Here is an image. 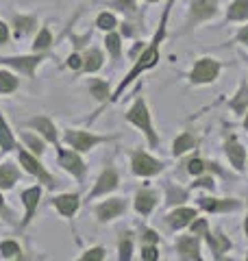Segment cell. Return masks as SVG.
<instances>
[{
    "instance_id": "6da1fadb",
    "label": "cell",
    "mask_w": 248,
    "mask_h": 261,
    "mask_svg": "<svg viewBox=\"0 0 248 261\" xmlns=\"http://www.w3.org/2000/svg\"><path fill=\"white\" fill-rule=\"evenodd\" d=\"M175 5L170 0L168 3V7H165V11H163V18H161V24H159V31H157V35H155V39L151 44H148V48L146 50L139 55V59H137V63L133 65V68H131V72L127 74V79L122 81V83L118 85V89H115V94L111 96V100H118V96L124 92V89H127L131 83H133V81L142 74V72H146V70H151V68H155L157 65V61H159V44L163 42V37H165V20H168V13H170V7Z\"/></svg>"
},
{
    "instance_id": "7a4b0ae2",
    "label": "cell",
    "mask_w": 248,
    "mask_h": 261,
    "mask_svg": "<svg viewBox=\"0 0 248 261\" xmlns=\"http://www.w3.org/2000/svg\"><path fill=\"white\" fill-rule=\"evenodd\" d=\"M127 120L131 122V124H135V126L148 137V144H151V146L159 144V140H157V133H155V128H153L151 113H148V107H146L144 98H137V100H135V105H133V107L129 109V113H127Z\"/></svg>"
},
{
    "instance_id": "3957f363",
    "label": "cell",
    "mask_w": 248,
    "mask_h": 261,
    "mask_svg": "<svg viewBox=\"0 0 248 261\" xmlns=\"http://www.w3.org/2000/svg\"><path fill=\"white\" fill-rule=\"evenodd\" d=\"M222 70V65L216 61V59H209V57H205V59H198L192 74H189V81H192L194 85H207V83H213V81L218 79Z\"/></svg>"
},
{
    "instance_id": "277c9868",
    "label": "cell",
    "mask_w": 248,
    "mask_h": 261,
    "mask_svg": "<svg viewBox=\"0 0 248 261\" xmlns=\"http://www.w3.org/2000/svg\"><path fill=\"white\" fill-rule=\"evenodd\" d=\"M218 11V0H192V7H189V29L196 27L198 22L211 20Z\"/></svg>"
},
{
    "instance_id": "5b68a950",
    "label": "cell",
    "mask_w": 248,
    "mask_h": 261,
    "mask_svg": "<svg viewBox=\"0 0 248 261\" xmlns=\"http://www.w3.org/2000/svg\"><path fill=\"white\" fill-rule=\"evenodd\" d=\"M107 140H109V137H98L92 133H85V130H68V133H65V142H68L72 148H77L79 152H85L89 148H94L96 144H103Z\"/></svg>"
},
{
    "instance_id": "8992f818",
    "label": "cell",
    "mask_w": 248,
    "mask_h": 261,
    "mask_svg": "<svg viewBox=\"0 0 248 261\" xmlns=\"http://www.w3.org/2000/svg\"><path fill=\"white\" fill-rule=\"evenodd\" d=\"M163 170V163L153 159L151 154H146L142 150L133 152V172L139 174V176H153L157 172H161Z\"/></svg>"
},
{
    "instance_id": "52a82bcc",
    "label": "cell",
    "mask_w": 248,
    "mask_h": 261,
    "mask_svg": "<svg viewBox=\"0 0 248 261\" xmlns=\"http://www.w3.org/2000/svg\"><path fill=\"white\" fill-rule=\"evenodd\" d=\"M20 163L24 166V170H29V172H31V174H35L41 183H46L48 190H53V187L57 185V183H55V178L44 170V166H41V163H39L35 157H31L29 152H24V150L20 152Z\"/></svg>"
},
{
    "instance_id": "ba28073f",
    "label": "cell",
    "mask_w": 248,
    "mask_h": 261,
    "mask_svg": "<svg viewBox=\"0 0 248 261\" xmlns=\"http://www.w3.org/2000/svg\"><path fill=\"white\" fill-rule=\"evenodd\" d=\"M57 154H59V163L68 170L70 174H74L77 178H83V174H85V166H83V159L77 154V150L57 148Z\"/></svg>"
},
{
    "instance_id": "9c48e42d",
    "label": "cell",
    "mask_w": 248,
    "mask_h": 261,
    "mask_svg": "<svg viewBox=\"0 0 248 261\" xmlns=\"http://www.w3.org/2000/svg\"><path fill=\"white\" fill-rule=\"evenodd\" d=\"M3 63L11 65V68H15L18 72H22V74H27L29 79H33V72H35L37 63L44 61V55H33V57H9V59H0Z\"/></svg>"
},
{
    "instance_id": "30bf717a",
    "label": "cell",
    "mask_w": 248,
    "mask_h": 261,
    "mask_svg": "<svg viewBox=\"0 0 248 261\" xmlns=\"http://www.w3.org/2000/svg\"><path fill=\"white\" fill-rule=\"evenodd\" d=\"M225 150H227V157L231 161V166L242 172V170L246 168V150H244V146L239 144L235 137H229L227 144H225Z\"/></svg>"
},
{
    "instance_id": "8fae6325",
    "label": "cell",
    "mask_w": 248,
    "mask_h": 261,
    "mask_svg": "<svg viewBox=\"0 0 248 261\" xmlns=\"http://www.w3.org/2000/svg\"><path fill=\"white\" fill-rule=\"evenodd\" d=\"M177 250H179V257L181 259H192L198 261L201 259V242H198V235H189V238H181L177 244Z\"/></svg>"
},
{
    "instance_id": "7c38bea8",
    "label": "cell",
    "mask_w": 248,
    "mask_h": 261,
    "mask_svg": "<svg viewBox=\"0 0 248 261\" xmlns=\"http://www.w3.org/2000/svg\"><path fill=\"white\" fill-rule=\"evenodd\" d=\"M118 172H115L113 168H107L105 172L101 174V178H98V183L94 185V190L89 192V198H96V196H101V194H107V192H111L118 187Z\"/></svg>"
},
{
    "instance_id": "4fadbf2b",
    "label": "cell",
    "mask_w": 248,
    "mask_h": 261,
    "mask_svg": "<svg viewBox=\"0 0 248 261\" xmlns=\"http://www.w3.org/2000/svg\"><path fill=\"white\" fill-rule=\"evenodd\" d=\"M124 207H127V202H124L122 198L107 200V202H103V205L96 207V216H98V220H101V222H109V220L118 218V216L122 214Z\"/></svg>"
},
{
    "instance_id": "5bb4252c",
    "label": "cell",
    "mask_w": 248,
    "mask_h": 261,
    "mask_svg": "<svg viewBox=\"0 0 248 261\" xmlns=\"http://www.w3.org/2000/svg\"><path fill=\"white\" fill-rule=\"evenodd\" d=\"M41 198V190L39 187H31V190L22 192V202L24 207H27V214H24V220H22V226H27L31 220H33V214H35V207Z\"/></svg>"
},
{
    "instance_id": "9a60e30c",
    "label": "cell",
    "mask_w": 248,
    "mask_h": 261,
    "mask_svg": "<svg viewBox=\"0 0 248 261\" xmlns=\"http://www.w3.org/2000/svg\"><path fill=\"white\" fill-rule=\"evenodd\" d=\"M53 205L59 209V214H63L65 218H72L79 209V196L77 194H63V196H57L53 200Z\"/></svg>"
},
{
    "instance_id": "2e32d148",
    "label": "cell",
    "mask_w": 248,
    "mask_h": 261,
    "mask_svg": "<svg viewBox=\"0 0 248 261\" xmlns=\"http://www.w3.org/2000/svg\"><path fill=\"white\" fill-rule=\"evenodd\" d=\"M194 218H196V209H192V207H181V209L172 211V214L168 216V224H170V228H183L187 224H192Z\"/></svg>"
},
{
    "instance_id": "e0dca14e",
    "label": "cell",
    "mask_w": 248,
    "mask_h": 261,
    "mask_svg": "<svg viewBox=\"0 0 248 261\" xmlns=\"http://www.w3.org/2000/svg\"><path fill=\"white\" fill-rule=\"evenodd\" d=\"M29 126H33V128H37L41 135L46 137L48 142H53L55 146H59V140H57V130H55V126H53V122L48 120V118H33L31 122H29Z\"/></svg>"
},
{
    "instance_id": "ac0fdd59",
    "label": "cell",
    "mask_w": 248,
    "mask_h": 261,
    "mask_svg": "<svg viewBox=\"0 0 248 261\" xmlns=\"http://www.w3.org/2000/svg\"><path fill=\"white\" fill-rule=\"evenodd\" d=\"M155 205H157V194L155 192H148V190L137 192V196H135V209L142 216L151 214V211L155 209Z\"/></svg>"
},
{
    "instance_id": "d6986e66",
    "label": "cell",
    "mask_w": 248,
    "mask_h": 261,
    "mask_svg": "<svg viewBox=\"0 0 248 261\" xmlns=\"http://www.w3.org/2000/svg\"><path fill=\"white\" fill-rule=\"evenodd\" d=\"M198 205L205 211H233L239 202L237 200H218V198H198Z\"/></svg>"
},
{
    "instance_id": "ffe728a7",
    "label": "cell",
    "mask_w": 248,
    "mask_h": 261,
    "mask_svg": "<svg viewBox=\"0 0 248 261\" xmlns=\"http://www.w3.org/2000/svg\"><path fill=\"white\" fill-rule=\"evenodd\" d=\"M205 238H207V242H209V248H211L213 255H216V259H220L222 252H227L231 248V242L227 240L225 233H216V235L205 233Z\"/></svg>"
},
{
    "instance_id": "44dd1931",
    "label": "cell",
    "mask_w": 248,
    "mask_h": 261,
    "mask_svg": "<svg viewBox=\"0 0 248 261\" xmlns=\"http://www.w3.org/2000/svg\"><path fill=\"white\" fill-rule=\"evenodd\" d=\"M229 22H244L248 20V0H233L227 11Z\"/></svg>"
},
{
    "instance_id": "7402d4cb",
    "label": "cell",
    "mask_w": 248,
    "mask_h": 261,
    "mask_svg": "<svg viewBox=\"0 0 248 261\" xmlns=\"http://www.w3.org/2000/svg\"><path fill=\"white\" fill-rule=\"evenodd\" d=\"M18 168L11 166V163H5V166H0V190H11L18 181Z\"/></svg>"
},
{
    "instance_id": "603a6c76",
    "label": "cell",
    "mask_w": 248,
    "mask_h": 261,
    "mask_svg": "<svg viewBox=\"0 0 248 261\" xmlns=\"http://www.w3.org/2000/svg\"><path fill=\"white\" fill-rule=\"evenodd\" d=\"M101 65H103V53L96 50V48L87 50L85 59H83V70L85 72H96V70H101Z\"/></svg>"
},
{
    "instance_id": "cb8c5ba5",
    "label": "cell",
    "mask_w": 248,
    "mask_h": 261,
    "mask_svg": "<svg viewBox=\"0 0 248 261\" xmlns=\"http://www.w3.org/2000/svg\"><path fill=\"white\" fill-rule=\"evenodd\" d=\"M0 146H3V150H13V148H15L13 133H11V128L7 126L3 113H0Z\"/></svg>"
},
{
    "instance_id": "d4e9b609",
    "label": "cell",
    "mask_w": 248,
    "mask_h": 261,
    "mask_svg": "<svg viewBox=\"0 0 248 261\" xmlns=\"http://www.w3.org/2000/svg\"><path fill=\"white\" fill-rule=\"evenodd\" d=\"M192 148H194V137H192V133H183V135H179L177 140H175V146H172V152H175L177 157H181L183 152L192 150Z\"/></svg>"
},
{
    "instance_id": "484cf974",
    "label": "cell",
    "mask_w": 248,
    "mask_h": 261,
    "mask_svg": "<svg viewBox=\"0 0 248 261\" xmlns=\"http://www.w3.org/2000/svg\"><path fill=\"white\" fill-rule=\"evenodd\" d=\"M231 107H233L235 113H244V111L248 109V87H246V85L239 87L237 96L233 98V100H231Z\"/></svg>"
},
{
    "instance_id": "4316f807",
    "label": "cell",
    "mask_w": 248,
    "mask_h": 261,
    "mask_svg": "<svg viewBox=\"0 0 248 261\" xmlns=\"http://www.w3.org/2000/svg\"><path fill=\"white\" fill-rule=\"evenodd\" d=\"M105 44H107V50H109V55L113 57V59H120V53H122V48H120V35H118V33L109 31V35H107Z\"/></svg>"
},
{
    "instance_id": "83f0119b",
    "label": "cell",
    "mask_w": 248,
    "mask_h": 261,
    "mask_svg": "<svg viewBox=\"0 0 248 261\" xmlns=\"http://www.w3.org/2000/svg\"><path fill=\"white\" fill-rule=\"evenodd\" d=\"M13 27H15V31H18V35H27V33H31L33 31V27H35V18L33 15H27V18H22V15H18V18L13 20Z\"/></svg>"
},
{
    "instance_id": "f1b7e54d",
    "label": "cell",
    "mask_w": 248,
    "mask_h": 261,
    "mask_svg": "<svg viewBox=\"0 0 248 261\" xmlns=\"http://www.w3.org/2000/svg\"><path fill=\"white\" fill-rule=\"evenodd\" d=\"M15 87H18V79L13 74H9V72L0 70V94H9Z\"/></svg>"
},
{
    "instance_id": "f546056e",
    "label": "cell",
    "mask_w": 248,
    "mask_h": 261,
    "mask_svg": "<svg viewBox=\"0 0 248 261\" xmlns=\"http://www.w3.org/2000/svg\"><path fill=\"white\" fill-rule=\"evenodd\" d=\"M89 92H92V96L96 98V100H105L107 96H109V83L107 81H94L92 85H89Z\"/></svg>"
},
{
    "instance_id": "4dcf8cb0",
    "label": "cell",
    "mask_w": 248,
    "mask_h": 261,
    "mask_svg": "<svg viewBox=\"0 0 248 261\" xmlns=\"http://www.w3.org/2000/svg\"><path fill=\"white\" fill-rule=\"evenodd\" d=\"M51 44H53V35H51V31L48 29H41V33L37 35V39H35V44H33V48L39 53H44V50H48L51 48Z\"/></svg>"
},
{
    "instance_id": "1f68e13d",
    "label": "cell",
    "mask_w": 248,
    "mask_h": 261,
    "mask_svg": "<svg viewBox=\"0 0 248 261\" xmlns=\"http://www.w3.org/2000/svg\"><path fill=\"white\" fill-rule=\"evenodd\" d=\"M96 27L103 29V31H113L115 27H118V22H115V18L111 13H101L96 20Z\"/></svg>"
},
{
    "instance_id": "d6a6232c",
    "label": "cell",
    "mask_w": 248,
    "mask_h": 261,
    "mask_svg": "<svg viewBox=\"0 0 248 261\" xmlns=\"http://www.w3.org/2000/svg\"><path fill=\"white\" fill-rule=\"evenodd\" d=\"M131 252H133V242H131V238H122L120 240V259L122 261H129L131 259Z\"/></svg>"
},
{
    "instance_id": "836d02e7",
    "label": "cell",
    "mask_w": 248,
    "mask_h": 261,
    "mask_svg": "<svg viewBox=\"0 0 248 261\" xmlns=\"http://www.w3.org/2000/svg\"><path fill=\"white\" fill-rule=\"evenodd\" d=\"M113 7L115 9H120V11H124V13H135L137 11L135 0H113Z\"/></svg>"
},
{
    "instance_id": "e575fe53",
    "label": "cell",
    "mask_w": 248,
    "mask_h": 261,
    "mask_svg": "<svg viewBox=\"0 0 248 261\" xmlns=\"http://www.w3.org/2000/svg\"><path fill=\"white\" fill-rule=\"evenodd\" d=\"M0 250H3V257H18L20 246L15 242H3L0 244Z\"/></svg>"
},
{
    "instance_id": "d590c367",
    "label": "cell",
    "mask_w": 248,
    "mask_h": 261,
    "mask_svg": "<svg viewBox=\"0 0 248 261\" xmlns=\"http://www.w3.org/2000/svg\"><path fill=\"white\" fill-rule=\"evenodd\" d=\"M105 259V248H92V250H87L85 255L81 257V261H103Z\"/></svg>"
},
{
    "instance_id": "8d00e7d4",
    "label": "cell",
    "mask_w": 248,
    "mask_h": 261,
    "mask_svg": "<svg viewBox=\"0 0 248 261\" xmlns=\"http://www.w3.org/2000/svg\"><path fill=\"white\" fill-rule=\"evenodd\" d=\"M205 170H207V163L201 161V159H192V161L187 163V172H189V174H196V176H198V174H203Z\"/></svg>"
},
{
    "instance_id": "74e56055",
    "label": "cell",
    "mask_w": 248,
    "mask_h": 261,
    "mask_svg": "<svg viewBox=\"0 0 248 261\" xmlns=\"http://www.w3.org/2000/svg\"><path fill=\"white\" fill-rule=\"evenodd\" d=\"M22 137H24V142H27L31 148H33V152H35V154H41V152H44V144H41L39 140H35V137L29 135V133H22Z\"/></svg>"
},
{
    "instance_id": "f35d334b",
    "label": "cell",
    "mask_w": 248,
    "mask_h": 261,
    "mask_svg": "<svg viewBox=\"0 0 248 261\" xmlns=\"http://www.w3.org/2000/svg\"><path fill=\"white\" fill-rule=\"evenodd\" d=\"M207 228H209V224H207V220H205V218H201V220H192V233L198 235V238L207 233Z\"/></svg>"
},
{
    "instance_id": "ab89813d",
    "label": "cell",
    "mask_w": 248,
    "mask_h": 261,
    "mask_svg": "<svg viewBox=\"0 0 248 261\" xmlns=\"http://www.w3.org/2000/svg\"><path fill=\"white\" fill-rule=\"evenodd\" d=\"M142 259L144 261H157V259H159V250L155 248V244H153V246L148 244V246L142 248Z\"/></svg>"
},
{
    "instance_id": "60d3db41",
    "label": "cell",
    "mask_w": 248,
    "mask_h": 261,
    "mask_svg": "<svg viewBox=\"0 0 248 261\" xmlns=\"http://www.w3.org/2000/svg\"><path fill=\"white\" fill-rule=\"evenodd\" d=\"M142 238H144V242H148V244H157V242H159V235H157L155 231H151V228H148V231H144Z\"/></svg>"
},
{
    "instance_id": "b9f144b4",
    "label": "cell",
    "mask_w": 248,
    "mask_h": 261,
    "mask_svg": "<svg viewBox=\"0 0 248 261\" xmlns=\"http://www.w3.org/2000/svg\"><path fill=\"white\" fill-rule=\"evenodd\" d=\"M68 65H70L72 70H79V68H83V59H81L79 55H72L70 59H68Z\"/></svg>"
},
{
    "instance_id": "7bdbcfd3",
    "label": "cell",
    "mask_w": 248,
    "mask_h": 261,
    "mask_svg": "<svg viewBox=\"0 0 248 261\" xmlns=\"http://www.w3.org/2000/svg\"><path fill=\"white\" fill-rule=\"evenodd\" d=\"M194 187H209V190H213V178H211V176L198 178V181L194 183Z\"/></svg>"
},
{
    "instance_id": "ee69618b",
    "label": "cell",
    "mask_w": 248,
    "mask_h": 261,
    "mask_svg": "<svg viewBox=\"0 0 248 261\" xmlns=\"http://www.w3.org/2000/svg\"><path fill=\"white\" fill-rule=\"evenodd\" d=\"M7 39H9V29H7L5 22H0V46H3Z\"/></svg>"
},
{
    "instance_id": "f6af8a7d",
    "label": "cell",
    "mask_w": 248,
    "mask_h": 261,
    "mask_svg": "<svg viewBox=\"0 0 248 261\" xmlns=\"http://www.w3.org/2000/svg\"><path fill=\"white\" fill-rule=\"evenodd\" d=\"M237 42H242V44H246V46H248V27H244L242 31L237 33Z\"/></svg>"
},
{
    "instance_id": "bcb514c9",
    "label": "cell",
    "mask_w": 248,
    "mask_h": 261,
    "mask_svg": "<svg viewBox=\"0 0 248 261\" xmlns=\"http://www.w3.org/2000/svg\"><path fill=\"white\" fill-rule=\"evenodd\" d=\"M0 214L7 216V218H11V211L9 209H5V202H3V196H0Z\"/></svg>"
},
{
    "instance_id": "7dc6e473",
    "label": "cell",
    "mask_w": 248,
    "mask_h": 261,
    "mask_svg": "<svg viewBox=\"0 0 248 261\" xmlns=\"http://www.w3.org/2000/svg\"><path fill=\"white\" fill-rule=\"evenodd\" d=\"M244 231H246V238H248V216H246V220H244Z\"/></svg>"
},
{
    "instance_id": "c3c4849f",
    "label": "cell",
    "mask_w": 248,
    "mask_h": 261,
    "mask_svg": "<svg viewBox=\"0 0 248 261\" xmlns=\"http://www.w3.org/2000/svg\"><path fill=\"white\" fill-rule=\"evenodd\" d=\"M244 128L248 130V109H246V120H244Z\"/></svg>"
},
{
    "instance_id": "681fc988",
    "label": "cell",
    "mask_w": 248,
    "mask_h": 261,
    "mask_svg": "<svg viewBox=\"0 0 248 261\" xmlns=\"http://www.w3.org/2000/svg\"><path fill=\"white\" fill-rule=\"evenodd\" d=\"M148 3H157V0H148Z\"/></svg>"
},
{
    "instance_id": "f907efd6",
    "label": "cell",
    "mask_w": 248,
    "mask_h": 261,
    "mask_svg": "<svg viewBox=\"0 0 248 261\" xmlns=\"http://www.w3.org/2000/svg\"><path fill=\"white\" fill-rule=\"evenodd\" d=\"M172 3H175V0H172Z\"/></svg>"
},
{
    "instance_id": "816d5d0a",
    "label": "cell",
    "mask_w": 248,
    "mask_h": 261,
    "mask_svg": "<svg viewBox=\"0 0 248 261\" xmlns=\"http://www.w3.org/2000/svg\"><path fill=\"white\" fill-rule=\"evenodd\" d=\"M246 259H248V257H246Z\"/></svg>"
}]
</instances>
